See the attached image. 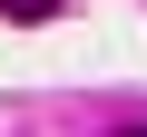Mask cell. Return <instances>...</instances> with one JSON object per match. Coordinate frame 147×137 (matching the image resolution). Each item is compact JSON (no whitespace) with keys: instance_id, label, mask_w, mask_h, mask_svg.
<instances>
[{"instance_id":"cell-1","label":"cell","mask_w":147,"mask_h":137,"mask_svg":"<svg viewBox=\"0 0 147 137\" xmlns=\"http://www.w3.org/2000/svg\"><path fill=\"white\" fill-rule=\"evenodd\" d=\"M0 20H59V0H0Z\"/></svg>"},{"instance_id":"cell-2","label":"cell","mask_w":147,"mask_h":137,"mask_svg":"<svg viewBox=\"0 0 147 137\" xmlns=\"http://www.w3.org/2000/svg\"><path fill=\"white\" fill-rule=\"evenodd\" d=\"M118 137H147V127H118Z\"/></svg>"}]
</instances>
